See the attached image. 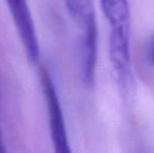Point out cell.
Listing matches in <instances>:
<instances>
[{
  "label": "cell",
  "instance_id": "1",
  "mask_svg": "<svg viewBox=\"0 0 154 153\" xmlns=\"http://www.w3.org/2000/svg\"><path fill=\"white\" fill-rule=\"evenodd\" d=\"M130 25L113 26L110 29L109 59L124 102L132 104L135 98V81L130 61Z\"/></svg>",
  "mask_w": 154,
  "mask_h": 153
},
{
  "label": "cell",
  "instance_id": "2",
  "mask_svg": "<svg viewBox=\"0 0 154 153\" xmlns=\"http://www.w3.org/2000/svg\"><path fill=\"white\" fill-rule=\"evenodd\" d=\"M39 75H40L41 86H42L44 99L46 102L51 137L55 151L58 153H69L70 147H69L64 115H63L61 103H60L55 82L48 68L44 64L40 65Z\"/></svg>",
  "mask_w": 154,
  "mask_h": 153
},
{
  "label": "cell",
  "instance_id": "3",
  "mask_svg": "<svg viewBox=\"0 0 154 153\" xmlns=\"http://www.w3.org/2000/svg\"><path fill=\"white\" fill-rule=\"evenodd\" d=\"M27 61L35 65L40 59V46L27 0H5Z\"/></svg>",
  "mask_w": 154,
  "mask_h": 153
},
{
  "label": "cell",
  "instance_id": "4",
  "mask_svg": "<svg viewBox=\"0 0 154 153\" xmlns=\"http://www.w3.org/2000/svg\"><path fill=\"white\" fill-rule=\"evenodd\" d=\"M81 27L83 29L80 42L81 79L86 87H91L94 83L97 56V26L95 18L89 20Z\"/></svg>",
  "mask_w": 154,
  "mask_h": 153
},
{
  "label": "cell",
  "instance_id": "5",
  "mask_svg": "<svg viewBox=\"0 0 154 153\" xmlns=\"http://www.w3.org/2000/svg\"><path fill=\"white\" fill-rule=\"evenodd\" d=\"M101 6L110 27L130 25V10L127 0H101Z\"/></svg>",
  "mask_w": 154,
  "mask_h": 153
},
{
  "label": "cell",
  "instance_id": "6",
  "mask_svg": "<svg viewBox=\"0 0 154 153\" xmlns=\"http://www.w3.org/2000/svg\"><path fill=\"white\" fill-rule=\"evenodd\" d=\"M64 2L68 14L80 26L95 18L93 0H64Z\"/></svg>",
  "mask_w": 154,
  "mask_h": 153
},
{
  "label": "cell",
  "instance_id": "7",
  "mask_svg": "<svg viewBox=\"0 0 154 153\" xmlns=\"http://www.w3.org/2000/svg\"><path fill=\"white\" fill-rule=\"evenodd\" d=\"M147 56H148V60L152 65H154V35L150 39L148 44V49H147Z\"/></svg>",
  "mask_w": 154,
  "mask_h": 153
}]
</instances>
